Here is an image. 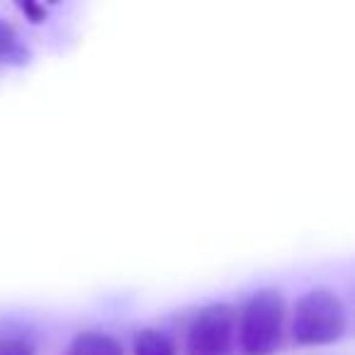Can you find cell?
I'll return each mask as SVG.
<instances>
[{
	"label": "cell",
	"instance_id": "7a4b0ae2",
	"mask_svg": "<svg viewBox=\"0 0 355 355\" xmlns=\"http://www.w3.org/2000/svg\"><path fill=\"white\" fill-rule=\"evenodd\" d=\"M348 331V309L329 287L304 292L295 304L292 338L300 345H331Z\"/></svg>",
	"mask_w": 355,
	"mask_h": 355
},
{
	"label": "cell",
	"instance_id": "8992f818",
	"mask_svg": "<svg viewBox=\"0 0 355 355\" xmlns=\"http://www.w3.org/2000/svg\"><path fill=\"white\" fill-rule=\"evenodd\" d=\"M0 61H8V64L30 61V51L17 42V30L6 20H0Z\"/></svg>",
	"mask_w": 355,
	"mask_h": 355
},
{
	"label": "cell",
	"instance_id": "52a82bcc",
	"mask_svg": "<svg viewBox=\"0 0 355 355\" xmlns=\"http://www.w3.org/2000/svg\"><path fill=\"white\" fill-rule=\"evenodd\" d=\"M0 355H35V345L25 338H0Z\"/></svg>",
	"mask_w": 355,
	"mask_h": 355
},
{
	"label": "cell",
	"instance_id": "ba28073f",
	"mask_svg": "<svg viewBox=\"0 0 355 355\" xmlns=\"http://www.w3.org/2000/svg\"><path fill=\"white\" fill-rule=\"evenodd\" d=\"M17 10L22 12V15H27V20L32 22V25H42V22L46 20V8L44 6H37V3H20L17 6Z\"/></svg>",
	"mask_w": 355,
	"mask_h": 355
},
{
	"label": "cell",
	"instance_id": "3957f363",
	"mask_svg": "<svg viewBox=\"0 0 355 355\" xmlns=\"http://www.w3.org/2000/svg\"><path fill=\"white\" fill-rule=\"evenodd\" d=\"M236 343V309L227 302H212L190 319L188 355H232Z\"/></svg>",
	"mask_w": 355,
	"mask_h": 355
},
{
	"label": "cell",
	"instance_id": "6da1fadb",
	"mask_svg": "<svg viewBox=\"0 0 355 355\" xmlns=\"http://www.w3.org/2000/svg\"><path fill=\"white\" fill-rule=\"evenodd\" d=\"M285 300L277 287H263L236 311V338L241 355H272L282 340Z\"/></svg>",
	"mask_w": 355,
	"mask_h": 355
},
{
	"label": "cell",
	"instance_id": "5b68a950",
	"mask_svg": "<svg viewBox=\"0 0 355 355\" xmlns=\"http://www.w3.org/2000/svg\"><path fill=\"white\" fill-rule=\"evenodd\" d=\"M134 355H175V343L158 329H141L134 338Z\"/></svg>",
	"mask_w": 355,
	"mask_h": 355
},
{
	"label": "cell",
	"instance_id": "277c9868",
	"mask_svg": "<svg viewBox=\"0 0 355 355\" xmlns=\"http://www.w3.org/2000/svg\"><path fill=\"white\" fill-rule=\"evenodd\" d=\"M69 355H124V348L114 336L103 331H80L71 343Z\"/></svg>",
	"mask_w": 355,
	"mask_h": 355
}]
</instances>
